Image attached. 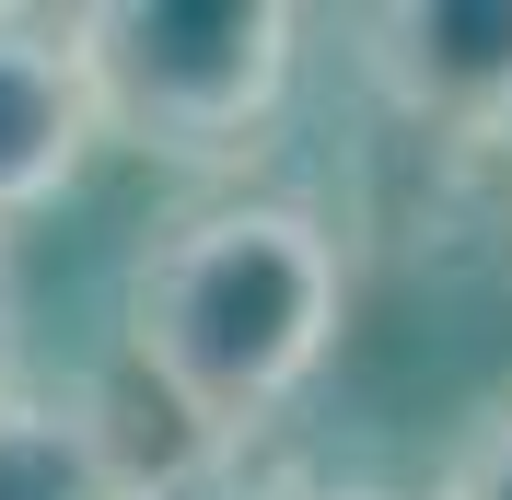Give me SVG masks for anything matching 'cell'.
Here are the masks:
<instances>
[{"label": "cell", "mask_w": 512, "mask_h": 500, "mask_svg": "<svg viewBox=\"0 0 512 500\" xmlns=\"http://www.w3.org/2000/svg\"><path fill=\"white\" fill-rule=\"evenodd\" d=\"M117 326L140 384L187 419V454H256L350 326V233L315 198L210 187L140 233Z\"/></svg>", "instance_id": "1"}, {"label": "cell", "mask_w": 512, "mask_h": 500, "mask_svg": "<svg viewBox=\"0 0 512 500\" xmlns=\"http://www.w3.org/2000/svg\"><path fill=\"white\" fill-rule=\"evenodd\" d=\"M128 500H303V466H280V454H175V466H140Z\"/></svg>", "instance_id": "6"}, {"label": "cell", "mask_w": 512, "mask_h": 500, "mask_svg": "<svg viewBox=\"0 0 512 500\" xmlns=\"http://www.w3.org/2000/svg\"><path fill=\"white\" fill-rule=\"evenodd\" d=\"M303 500H431V489H384V477H303Z\"/></svg>", "instance_id": "8"}, {"label": "cell", "mask_w": 512, "mask_h": 500, "mask_svg": "<svg viewBox=\"0 0 512 500\" xmlns=\"http://www.w3.org/2000/svg\"><path fill=\"white\" fill-rule=\"evenodd\" d=\"M12 326H24V291H12V233H0V384H12Z\"/></svg>", "instance_id": "9"}, {"label": "cell", "mask_w": 512, "mask_h": 500, "mask_svg": "<svg viewBox=\"0 0 512 500\" xmlns=\"http://www.w3.org/2000/svg\"><path fill=\"white\" fill-rule=\"evenodd\" d=\"M291 70H303V12L280 0H94L82 12V82L105 140L187 175H233L280 128Z\"/></svg>", "instance_id": "2"}, {"label": "cell", "mask_w": 512, "mask_h": 500, "mask_svg": "<svg viewBox=\"0 0 512 500\" xmlns=\"http://www.w3.org/2000/svg\"><path fill=\"white\" fill-rule=\"evenodd\" d=\"M431 500H512V396H489L466 431H454V466Z\"/></svg>", "instance_id": "7"}, {"label": "cell", "mask_w": 512, "mask_h": 500, "mask_svg": "<svg viewBox=\"0 0 512 500\" xmlns=\"http://www.w3.org/2000/svg\"><path fill=\"white\" fill-rule=\"evenodd\" d=\"M140 454H128L117 407L94 384H0V500H128Z\"/></svg>", "instance_id": "5"}, {"label": "cell", "mask_w": 512, "mask_h": 500, "mask_svg": "<svg viewBox=\"0 0 512 500\" xmlns=\"http://www.w3.org/2000/svg\"><path fill=\"white\" fill-rule=\"evenodd\" d=\"M350 59L419 140H512V0H384L350 12Z\"/></svg>", "instance_id": "3"}, {"label": "cell", "mask_w": 512, "mask_h": 500, "mask_svg": "<svg viewBox=\"0 0 512 500\" xmlns=\"http://www.w3.org/2000/svg\"><path fill=\"white\" fill-rule=\"evenodd\" d=\"M94 152H105V117L82 82V12L0 0V233L59 210Z\"/></svg>", "instance_id": "4"}]
</instances>
